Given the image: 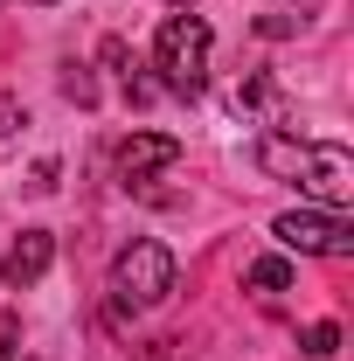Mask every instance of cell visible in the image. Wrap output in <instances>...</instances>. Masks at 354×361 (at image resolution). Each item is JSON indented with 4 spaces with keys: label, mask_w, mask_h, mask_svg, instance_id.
<instances>
[{
    "label": "cell",
    "mask_w": 354,
    "mask_h": 361,
    "mask_svg": "<svg viewBox=\"0 0 354 361\" xmlns=\"http://www.w3.org/2000/svg\"><path fill=\"white\" fill-rule=\"evenodd\" d=\"M14 126H21V104H14V97L0 90V133H14Z\"/></svg>",
    "instance_id": "obj_11"
},
{
    "label": "cell",
    "mask_w": 354,
    "mask_h": 361,
    "mask_svg": "<svg viewBox=\"0 0 354 361\" xmlns=\"http://www.w3.org/2000/svg\"><path fill=\"white\" fill-rule=\"evenodd\" d=\"M278 243L285 250H312V257H348L354 223L341 209H292V216H278Z\"/></svg>",
    "instance_id": "obj_4"
},
{
    "label": "cell",
    "mask_w": 354,
    "mask_h": 361,
    "mask_svg": "<svg viewBox=\"0 0 354 361\" xmlns=\"http://www.w3.org/2000/svg\"><path fill=\"white\" fill-rule=\"evenodd\" d=\"M49 264H56V236H49V229H21V243H14V250L0 257V285L28 292V285H35Z\"/></svg>",
    "instance_id": "obj_6"
},
{
    "label": "cell",
    "mask_w": 354,
    "mask_h": 361,
    "mask_svg": "<svg viewBox=\"0 0 354 361\" xmlns=\"http://www.w3.org/2000/svg\"><path fill=\"white\" fill-rule=\"evenodd\" d=\"M257 167L278 180H299L306 195H319L326 209H341L354 195V160H348V146H312V139H278L271 133L264 146H257Z\"/></svg>",
    "instance_id": "obj_1"
},
{
    "label": "cell",
    "mask_w": 354,
    "mask_h": 361,
    "mask_svg": "<svg viewBox=\"0 0 354 361\" xmlns=\"http://www.w3.org/2000/svg\"><path fill=\"white\" fill-rule=\"evenodd\" d=\"M243 278H250L257 292H285V285H292V264H285V257H257Z\"/></svg>",
    "instance_id": "obj_8"
},
{
    "label": "cell",
    "mask_w": 354,
    "mask_h": 361,
    "mask_svg": "<svg viewBox=\"0 0 354 361\" xmlns=\"http://www.w3.org/2000/svg\"><path fill=\"white\" fill-rule=\"evenodd\" d=\"M174 160H181L174 133H133L126 146H118V180H126V188H146L153 174H167Z\"/></svg>",
    "instance_id": "obj_5"
},
{
    "label": "cell",
    "mask_w": 354,
    "mask_h": 361,
    "mask_svg": "<svg viewBox=\"0 0 354 361\" xmlns=\"http://www.w3.org/2000/svg\"><path fill=\"white\" fill-rule=\"evenodd\" d=\"M104 63H111V70H118V84H126V97H133V104H146V97H153V84H146V77H139V63H133V49L118 42V35H111V42H104Z\"/></svg>",
    "instance_id": "obj_7"
},
{
    "label": "cell",
    "mask_w": 354,
    "mask_h": 361,
    "mask_svg": "<svg viewBox=\"0 0 354 361\" xmlns=\"http://www.w3.org/2000/svg\"><path fill=\"white\" fill-rule=\"evenodd\" d=\"M14 341H21V326H14V313H0V361H14Z\"/></svg>",
    "instance_id": "obj_10"
},
{
    "label": "cell",
    "mask_w": 354,
    "mask_h": 361,
    "mask_svg": "<svg viewBox=\"0 0 354 361\" xmlns=\"http://www.w3.org/2000/svg\"><path fill=\"white\" fill-rule=\"evenodd\" d=\"M312 361H326V355H341V326L334 319H319V326H306V341H299Z\"/></svg>",
    "instance_id": "obj_9"
},
{
    "label": "cell",
    "mask_w": 354,
    "mask_h": 361,
    "mask_svg": "<svg viewBox=\"0 0 354 361\" xmlns=\"http://www.w3.org/2000/svg\"><path fill=\"white\" fill-rule=\"evenodd\" d=\"M167 7H195V0H167Z\"/></svg>",
    "instance_id": "obj_12"
},
{
    "label": "cell",
    "mask_w": 354,
    "mask_h": 361,
    "mask_svg": "<svg viewBox=\"0 0 354 361\" xmlns=\"http://www.w3.org/2000/svg\"><path fill=\"white\" fill-rule=\"evenodd\" d=\"M153 70L167 77L174 97H202L209 90V21L202 14H167L153 35Z\"/></svg>",
    "instance_id": "obj_2"
},
{
    "label": "cell",
    "mask_w": 354,
    "mask_h": 361,
    "mask_svg": "<svg viewBox=\"0 0 354 361\" xmlns=\"http://www.w3.org/2000/svg\"><path fill=\"white\" fill-rule=\"evenodd\" d=\"M111 292H118V306H160L174 292V250L153 243V236L126 243L118 264H111Z\"/></svg>",
    "instance_id": "obj_3"
}]
</instances>
